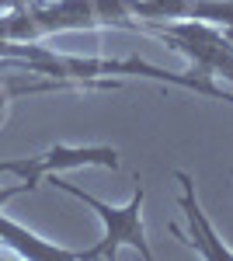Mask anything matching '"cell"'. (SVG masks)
Returning <instances> with one entry per match:
<instances>
[{
	"mask_svg": "<svg viewBox=\"0 0 233 261\" xmlns=\"http://www.w3.org/2000/svg\"><path fill=\"white\" fill-rule=\"evenodd\" d=\"M4 70H21V73H42V77H53V81H77L87 91H118V81H101V73H139V77H150L160 84H174L195 94H209L219 101H233V91H223L219 84H213V77H202V73H171V70H160L153 63L143 60H97V56H63L53 53L45 45L35 42H11L0 39V73Z\"/></svg>",
	"mask_w": 233,
	"mask_h": 261,
	"instance_id": "obj_1",
	"label": "cell"
},
{
	"mask_svg": "<svg viewBox=\"0 0 233 261\" xmlns=\"http://www.w3.org/2000/svg\"><path fill=\"white\" fill-rule=\"evenodd\" d=\"M63 167H118V153L112 146H63L56 143L49 153L42 157H21V161H7V174H14L18 181H28L32 192L39 188V181L53 171Z\"/></svg>",
	"mask_w": 233,
	"mask_h": 261,
	"instance_id": "obj_5",
	"label": "cell"
},
{
	"mask_svg": "<svg viewBox=\"0 0 233 261\" xmlns=\"http://www.w3.org/2000/svg\"><path fill=\"white\" fill-rule=\"evenodd\" d=\"M143 32H150L157 39H164L171 49L185 53L192 60L195 73L202 77H216L223 73L226 81H233V42L226 35V28L219 32V24L209 21H150L143 24Z\"/></svg>",
	"mask_w": 233,
	"mask_h": 261,
	"instance_id": "obj_4",
	"label": "cell"
},
{
	"mask_svg": "<svg viewBox=\"0 0 233 261\" xmlns=\"http://www.w3.org/2000/svg\"><path fill=\"white\" fill-rule=\"evenodd\" d=\"M174 178H177V185H181V199H177V205H181L185 220H188V226H192V237H185L177 226H171V233H177L181 241H188L195 251L202 254V258H209V261H233V251L219 241V237H216V230L209 226L205 213H202V205H198V199H195V181H192V174L177 171Z\"/></svg>",
	"mask_w": 233,
	"mask_h": 261,
	"instance_id": "obj_7",
	"label": "cell"
},
{
	"mask_svg": "<svg viewBox=\"0 0 233 261\" xmlns=\"http://www.w3.org/2000/svg\"><path fill=\"white\" fill-rule=\"evenodd\" d=\"M21 192H32V185H28V181H18V185H0V209H4V202H11L14 195H21ZM0 244H7L14 254L32 258V261H73V258H77L73 251H63V247H56V244L35 237L28 226L7 220L4 213H0Z\"/></svg>",
	"mask_w": 233,
	"mask_h": 261,
	"instance_id": "obj_6",
	"label": "cell"
},
{
	"mask_svg": "<svg viewBox=\"0 0 233 261\" xmlns=\"http://www.w3.org/2000/svg\"><path fill=\"white\" fill-rule=\"evenodd\" d=\"M129 18H157L146 0H24L0 11V39L39 42L56 32H94V28H133Z\"/></svg>",
	"mask_w": 233,
	"mask_h": 261,
	"instance_id": "obj_2",
	"label": "cell"
},
{
	"mask_svg": "<svg viewBox=\"0 0 233 261\" xmlns=\"http://www.w3.org/2000/svg\"><path fill=\"white\" fill-rule=\"evenodd\" d=\"M53 185H56V188H63L66 195L80 199L84 205H91L97 216L105 220V237H101V241H97L94 247L80 251L77 258H84V261L115 258L122 244L136 247L143 258H153V251H150V244H146V233H143V220H139V213H143V185H139V178H136V192H133V199L125 202V205H108V202H101V199H94V195H87L84 188L70 185V181L53 178Z\"/></svg>",
	"mask_w": 233,
	"mask_h": 261,
	"instance_id": "obj_3",
	"label": "cell"
}]
</instances>
